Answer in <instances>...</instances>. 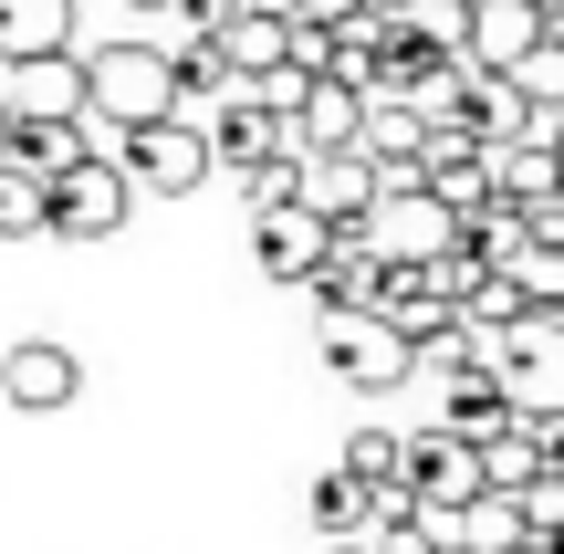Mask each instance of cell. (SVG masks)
<instances>
[{
    "instance_id": "1",
    "label": "cell",
    "mask_w": 564,
    "mask_h": 554,
    "mask_svg": "<svg viewBox=\"0 0 564 554\" xmlns=\"http://www.w3.org/2000/svg\"><path fill=\"white\" fill-rule=\"evenodd\" d=\"M84 84H95V116L116 126V137H137V126H167V116H188V95H178V63H167L158 42H95V53H84Z\"/></svg>"
},
{
    "instance_id": "2",
    "label": "cell",
    "mask_w": 564,
    "mask_h": 554,
    "mask_svg": "<svg viewBox=\"0 0 564 554\" xmlns=\"http://www.w3.org/2000/svg\"><path fill=\"white\" fill-rule=\"evenodd\" d=\"M366 241H377L387 272H429V262H449V251H460V220L429 199L419 167H398V178L377 188V209H366Z\"/></svg>"
},
{
    "instance_id": "3",
    "label": "cell",
    "mask_w": 564,
    "mask_h": 554,
    "mask_svg": "<svg viewBox=\"0 0 564 554\" xmlns=\"http://www.w3.org/2000/svg\"><path fill=\"white\" fill-rule=\"evenodd\" d=\"M324 367H335L356 398H387V388L419 377V346H408L387 314H324Z\"/></svg>"
},
{
    "instance_id": "4",
    "label": "cell",
    "mask_w": 564,
    "mask_h": 554,
    "mask_svg": "<svg viewBox=\"0 0 564 554\" xmlns=\"http://www.w3.org/2000/svg\"><path fill=\"white\" fill-rule=\"evenodd\" d=\"M116 167H126L137 188H158V199H178V188H199L220 157H209V126H199V116H167V126L116 137Z\"/></svg>"
},
{
    "instance_id": "5",
    "label": "cell",
    "mask_w": 564,
    "mask_h": 554,
    "mask_svg": "<svg viewBox=\"0 0 564 554\" xmlns=\"http://www.w3.org/2000/svg\"><path fill=\"white\" fill-rule=\"evenodd\" d=\"M502 398L533 419V430L564 419V314H533L523 335H502Z\"/></svg>"
},
{
    "instance_id": "6",
    "label": "cell",
    "mask_w": 564,
    "mask_h": 554,
    "mask_svg": "<svg viewBox=\"0 0 564 554\" xmlns=\"http://www.w3.org/2000/svg\"><path fill=\"white\" fill-rule=\"evenodd\" d=\"M408 492H419L429 523H460L470 502L491 492V481H481V450H470L460 430H419V439H408Z\"/></svg>"
},
{
    "instance_id": "7",
    "label": "cell",
    "mask_w": 564,
    "mask_h": 554,
    "mask_svg": "<svg viewBox=\"0 0 564 554\" xmlns=\"http://www.w3.org/2000/svg\"><path fill=\"white\" fill-rule=\"evenodd\" d=\"M126 209H137V178L116 157H84V167L53 178V241H116Z\"/></svg>"
},
{
    "instance_id": "8",
    "label": "cell",
    "mask_w": 564,
    "mask_h": 554,
    "mask_svg": "<svg viewBox=\"0 0 564 554\" xmlns=\"http://www.w3.org/2000/svg\"><path fill=\"white\" fill-rule=\"evenodd\" d=\"M199 126H209V157H230L241 178H251V167H272V157H293V126L262 105V84H230Z\"/></svg>"
},
{
    "instance_id": "9",
    "label": "cell",
    "mask_w": 564,
    "mask_h": 554,
    "mask_svg": "<svg viewBox=\"0 0 564 554\" xmlns=\"http://www.w3.org/2000/svg\"><path fill=\"white\" fill-rule=\"evenodd\" d=\"M0 105H11V126H74V116H95L84 53H53V63H11V74H0Z\"/></svg>"
},
{
    "instance_id": "10",
    "label": "cell",
    "mask_w": 564,
    "mask_h": 554,
    "mask_svg": "<svg viewBox=\"0 0 564 554\" xmlns=\"http://www.w3.org/2000/svg\"><path fill=\"white\" fill-rule=\"evenodd\" d=\"M544 0H470V63H481V74H523L533 53H544Z\"/></svg>"
},
{
    "instance_id": "11",
    "label": "cell",
    "mask_w": 564,
    "mask_h": 554,
    "mask_svg": "<svg viewBox=\"0 0 564 554\" xmlns=\"http://www.w3.org/2000/svg\"><path fill=\"white\" fill-rule=\"evenodd\" d=\"M0 398H11V409H74L84 398V356L74 346H53V335H32V346H11L0 356Z\"/></svg>"
},
{
    "instance_id": "12",
    "label": "cell",
    "mask_w": 564,
    "mask_h": 554,
    "mask_svg": "<svg viewBox=\"0 0 564 554\" xmlns=\"http://www.w3.org/2000/svg\"><path fill=\"white\" fill-rule=\"evenodd\" d=\"M377 157H303V209H314L324 230H366V209H377Z\"/></svg>"
},
{
    "instance_id": "13",
    "label": "cell",
    "mask_w": 564,
    "mask_h": 554,
    "mask_svg": "<svg viewBox=\"0 0 564 554\" xmlns=\"http://www.w3.org/2000/svg\"><path fill=\"white\" fill-rule=\"evenodd\" d=\"M324 251H335V230H324L303 199H293V209H272V220H251V262L282 272V283H314V272H324Z\"/></svg>"
},
{
    "instance_id": "14",
    "label": "cell",
    "mask_w": 564,
    "mask_h": 554,
    "mask_svg": "<svg viewBox=\"0 0 564 554\" xmlns=\"http://www.w3.org/2000/svg\"><path fill=\"white\" fill-rule=\"evenodd\" d=\"M293 157H366V95L345 84H314L293 116Z\"/></svg>"
},
{
    "instance_id": "15",
    "label": "cell",
    "mask_w": 564,
    "mask_h": 554,
    "mask_svg": "<svg viewBox=\"0 0 564 554\" xmlns=\"http://www.w3.org/2000/svg\"><path fill=\"white\" fill-rule=\"evenodd\" d=\"M377 293H387L377 241H366V230H335V251H324V272H314V304L324 314H377Z\"/></svg>"
},
{
    "instance_id": "16",
    "label": "cell",
    "mask_w": 564,
    "mask_h": 554,
    "mask_svg": "<svg viewBox=\"0 0 564 554\" xmlns=\"http://www.w3.org/2000/svg\"><path fill=\"white\" fill-rule=\"evenodd\" d=\"M220 53H230L241 84L293 74V11H220Z\"/></svg>"
},
{
    "instance_id": "17",
    "label": "cell",
    "mask_w": 564,
    "mask_h": 554,
    "mask_svg": "<svg viewBox=\"0 0 564 554\" xmlns=\"http://www.w3.org/2000/svg\"><path fill=\"white\" fill-rule=\"evenodd\" d=\"M491 199H512V209H564V146L554 137H523V146H502L491 157Z\"/></svg>"
},
{
    "instance_id": "18",
    "label": "cell",
    "mask_w": 564,
    "mask_h": 554,
    "mask_svg": "<svg viewBox=\"0 0 564 554\" xmlns=\"http://www.w3.org/2000/svg\"><path fill=\"white\" fill-rule=\"evenodd\" d=\"M74 53V0H0V74Z\"/></svg>"
},
{
    "instance_id": "19",
    "label": "cell",
    "mask_w": 564,
    "mask_h": 554,
    "mask_svg": "<svg viewBox=\"0 0 564 554\" xmlns=\"http://www.w3.org/2000/svg\"><path fill=\"white\" fill-rule=\"evenodd\" d=\"M481 481H491V492H512V502L544 492V439H533V419H512L502 439H481Z\"/></svg>"
},
{
    "instance_id": "20",
    "label": "cell",
    "mask_w": 564,
    "mask_h": 554,
    "mask_svg": "<svg viewBox=\"0 0 564 554\" xmlns=\"http://www.w3.org/2000/svg\"><path fill=\"white\" fill-rule=\"evenodd\" d=\"M0 241H53V178L0 157Z\"/></svg>"
},
{
    "instance_id": "21",
    "label": "cell",
    "mask_w": 564,
    "mask_h": 554,
    "mask_svg": "<svg viewBox=\"0 0 564 554\" xmlns=\"http://www.w3.org/2000/svg\"><path fill=\"white\" fill-rule=\"evenodd\" d=\"M460 544H470V554H523V544H533V513H523L512 492H481V502L460 513Z\"/></svg>"
},
{
    "instance_id": "22",
    "label": "cell",
    "mask_w": 564,
    "mask_h": 554,
    "mask_svg": "<svg viewBox=\"0 0 564 554\" xmlns=\"http://www.w3.org/2000/svg\"><path fill=\"white\" fill-rule=\"evenodd\" d=\"M95 146H84V116L74 126H11V167H42V178H63V167H84Z\"/></svg>"
},
{
    "instance_id": "23",
    "label": "cell",
    "mask_w": 564,
    "mask_h": 554,
    "mask_svg": "<svg viewBox=\"0 0 564 554\" xmlns=\"http://www.w3.org/2000/svg\"><path fill=\"white\" fill-rule=\"evenodd\" d=\"M335 471H345V481H366V492H387V481H408V439H398V430H356Z\"/></svg>"
},
{
    "instance_id": "24",
    "label": "cell",
    "mask_w": 564,
    "mask_h": 554,
    "mask_svg": "<svg viewBox=\"0 0 564 554\" xmlns=\"http://www.w3.org/2000/svg\"><path fill=\"white\" fill-rule=\"evenodd\" d=\"M314 534L324 544H366V481H345V471L314 481Z\"/></svg>"
},
{
    "instance_id": "25",
    "label": "cell",
    "mask_w": 564,
    "mask_h": 554,
    "mask_svg": "<svg viewBox=\"0 0 564 554\" xmlns=\"http://www.w3.org/2000/svg\"><path fill=\"white\" fill-rule=\"evenodd\" d=\"M512 95H523L533 116H544V105H564V42H544V53H533L523 74H512Z\"/></svg>"
},
{
    "instance_id": "26",
    "label": "cell",
    "mask_w": 564,
    "mask_h": 554,
    "mask_svg": "<svg viewBox=\"0 0 564 554\" xmlns=\"http://www.w3.org/2000/svg\"><path fill=\"white\" fill-rule=\"evenodd\" d=\"M533 439H544V481H564V419H554V430H533Z\"/></svg>"
},
{
    "instance_id": "27",
    "label": "cell",
    "mask_w": 564,
    "mask_h": 554,
    "mask_svg": "<svg viewBox=\"0 0 564 554\" xmlns=\"http://www.w3.org/2000/svg\"><path fill=\"white\" fill-rule=\"evenodd\" d=\"M220 11H293V0H220ZM220 11H209V21H220Z\"/></svg>"
},
{
    "instance_id": "28",
    "label": "cell",
    "mask_w": 564,
    "mask_h": 554,
    "mask_svg": "<svg viewBox=\"0 0 564 554\" xmlns=\"http://www.w3.org/2000/svg\"><path fill=\"white\" fill-rule=\"evenodd\" d=\"M126 11H147V21H158V11H178V0H126Z\"/></svg>"
},
{
    "instance_id": "29",
    "label": "cell",
    "mask_w": 564,
    "mask_h": 554,
    "mask_svg": "<svg viewBox=\"0 0 564 554\" xmlns=\"http://www.w3.org/2000/svg\"><path fill=\"white\" fill-rule=\"evenodd\" d=\"M0 157H11V105H0Z\"/></svg>"
}]
</instances>
